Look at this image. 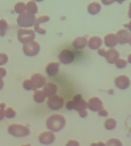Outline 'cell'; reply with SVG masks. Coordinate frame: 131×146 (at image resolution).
<instances>
[{
    "label": "cell",
    "mask_w": 131,
    "mask_h": 146,
    "mask_svg": "<svg viewBox=\"0 0 131 146\" xmlns=\"http://www.w3.org/2000/svg\"><path fill=\"white\" fill-rule=\"evenodd\" d=\"M42 91L44 92L46 97H51L54 95H57V91H58V87L56 83L54 82H46L44 86L42 87Z\"/></svg>",
    "instance_id": "obj_15"
},
{
    "label": "cell",
    "mask_w": 131,
    "mask_h": 146,
    "mask_svg": "<svg viewBox=\"0 0 131 146\" xmlns=\"http://www.w3.org/2000/svg\"><path fill=\"white\" fill-rule=\"evenodd\" d=\"M3 87H5V81H3V79H0V90H2Z\"/></svg>",
    "instance_id": "obj_42"
},
{
    "label": "cell",
    "mask_w": 131,
    "mask_h": 146,
    "mask_svg": "<svg viewBox=\"0 0 131 146\" xmlns=\"http://www.w3.org/2000/svg\"><path fill=\"white\" fill-rule=\"evenodd\" d=\"M82 110H87V100H84L83 98L81 100H79V102H74V111L80 112Z\"/></svg>",
    "instance_id": "obj_24"
},
{
    "label": "cell",
    "mask_w": 131,
    "mask_h": 146,
    "mask_svg": "<svg viewBox=\"0 0 131 146\" xmlns=\"http://www.w3.org/2000/svg\"><path fill=\"white\" fill-rule=\"evenodd\" d=\"M77 113H79V116L82 117V119H84V117L88 116V110H82V111H80Z\"/></svg>",
    "instance_id": "obj_37"
},
{
    "label": "cell",
    "mask_w": 131,
    "mask_h": 146,
    "mask_svg": "<svg viewBox=\"0 0 131 146\" xmlns=\"http://www.w3.org/2000/svg\"><path fill=\"white\" fill-rule=\"evenodd\" d=\"M22 50H23V54H24L25 56H27V57H34V56H36V55L40 52L41 46H40L39 42H36V41L34 40V41H31V42H28V43L23 44Z\"/></svg>",
    "instance_id": "obj_5"
},
{
    "label": "cell",
    "mask_w": 131,
    "mask_h": 146,
    "mask_svg": "<svg viewBox=\"0 0 131 146\" xmlns=\"http://www.w3.org/2000/svg\"><path fill=\"white\" fill-rule=\"evenodd\" d=\"M7 131L10 136L15 137V138H23V137H26L30 135V128L26 127V125H23V124H19V123H13V124H9L8 128H7Z\"/></svg>",
    "instance_id": "obj_2"
},
{
    "label": "cell",
    "mask_w": 131,
    "mask_h": 146,
    "mask_svg": "<svg viewBox=\"0 0 131 146\" xmlns=\"http://www.w3.org/2000/svg\"><path fill=\"white\" fill-rule=\"evenodd\" d=\"M3 114L6 119H14L16 116V111L13 107H6L3 110Z\"/></svg>",
    "instance_id": "obj_26"
},
{
    "label": "cell",
    "mask_w": 131,
    "mask_h": 146,
    "mask_svg": "<svg viewBox=\"0 0 131 146\" xmlns=\"http://www.w3.org/2000/svg\"><path fill=\"white\" fill-rule=\"evenodd\" d=\"M35 32L33 29H19L17 31V39L22 44L28 43L31 41L35 40Z\"/></svg>",
    "instance_id": "obj_4"
},
{
    "label": "cell",
    "mask_w": 131,
    "mask_h": 146,
    "mask_svg": "<svg viewBox=\"0 0 131 146\" xmlns=\"http://www.w3.org/2000/svg\"><path fill=\"white\" fill-rule=\"evenodd\" d=\"M33 1H35V2H36V3H38V2H42V1H43V0H33Z\"/></svg>",
    "instance_id": "obj_47"
},
{
    "label": "cell",
    "mask_w": 131,
    "mask_h": 146,
    "mask_svg": "<svg viewBox=\"0 0 131 146\" xmlns=\"http://www.w3.org/2000/svg\"><path fill=\"white\" fill-rule=\"evenodd\" d=\"M87 10H88V13L90 15H97L101 10V3H99L98 1H92V2H90L88 5Z\"/></svg>",
    "instance_id": "obj_19"
},
{
    "label": "cell",
    "mask_w": 131,
    "mask_h": 146,
    "mask_svg": "<svg viewBox=\"0 0 131 146\" xmlns=\"http://www.w3.org/2000/svg\"><path fill=\"white\" fill-rule=\"evenodd\" d=\"M25 6H26V11H27V13H30V14L35 15V14L38 13V10H39L38 3H36L35 1H33V0H30L28 2H26V3H25Z\"/></svg>",
    "instance_id": "obj_22"
},
{
    "label": "cell",
    "mask_w": 131,
    "mask_h": 146,
    "mask_svg": "<svg viewBox=\"0 0 131 146\" xmlns=\"http://www.w3.org/2000/svg\"><path fill=\"white\" fill-rule=\"evenodd\" d=\"M105 59L108 64H114L116 62V59L120 58V52L117 49L115 48H109L106 50V54H105Z\"/></svg>",
    "instance_id": "obj_14"
},
{
    "label": "cell",
    "mask_w": 131,
    "mask_h": 146,
    "mask_svg": "<svg viewBox=\"0 0 131 146\" xmlns=\"http://www.w3.org/2000/svg\"><path fill=\"white\" fill-rule=\"evenodd\" d=\"M9 60V57L6 52H0V66H3L8 63Z\"/></svg>",
    "instance_id": "obj_31"
},
{
    "label": "cell",
    "mask_w": 131,
    "mask_h": 146,
    "mask_svg": "<svg viewBox=\"0 0 131 146\" xmlns=\"http://www.w3.org/2000/svg\"><path fill=\"white\" fill-rule=\"evenodd\" d=\"M82 98H83V97H82V95H81V94H77V95H75L72 99H73V102H79V100H81Z\"/></svg>",
    "instance_id": "obj_40"
},
{
    "label": "cell",
    "mask_w": 131,
    "mask_h": 146,
    "mask_svg": "<svg viewBox=\"0 0 131 146\" xmlns=\"http://www.w3.org/2000/svg\"><path fill=\"white\" fill-rule=\"evenodd\" d=\"M5 119V114H3V110L0 108V121H2Z\"/></svg>",
    "instance_id": "obj_41"
},
{
    "label": "cell",
    "mask_w": 131,
    "mask_h": 146,
    "mask_svg": "<svg viewBox=\"0 0 131 146\" xmlns=\"http://www.w3.org/2000/svg\"><path fill=\"white\" fill-rule=\"evenodd\" d=\"M64 106H65V107H66V110H68V111H74V102H73L72 99H71V100L65 102Z\"/></svg>",
    "instance_id": "obj_33"
},
{
    "label": "cell",
    "mask_w": 131,
    "mask_h": 146,
    "mask_svg": "<svg viewBox=\"0 0 131 146\" xmlns=\"http://www.w3.org/2000/svg\"><path fill=\"white\" fill-rule=\"evenodd\" d=\"M90 146H97V143H91Z\"/></svg>",
    "instance_id": "obj_46"
},
{
    "label": "cell",
    "mask_w": 131,
    "mask_h": 146,
    "mask_svg": "<svg viewBox=\"0 0 131 146\" xmlns=\"http://www.w3.org/2000/svg\"><path fill=\"white\" fill-rule=\"evenodd\" d=\"M59 67H60L59 62H50V63H48L47 66H46V73H47V75L50 76V78L56 76L59 73Z\"/></svg>",
    "instance_id": "obj_13"
},
{
    "label": "cell",
    "mask_w": 131,
    "mask_h": 146,
    "mask_svg": "<svg viewBox=\"0 0 131 146\" xmlns=\"http://www.w3.org/2000/svg\"><path fill=\"white\" fill-rule=\"evenodd\" d=\"M114 84L120 90H126L130 87V78L128 75H117L114 79Z\"/></svg>",
    "instance_id": "obj_9"
},
{
    "label": "cell",
    "mask_w": 131,
    "mask_h": 146,
    "mask_svg": "<svg viewBox=\"0 0 131 146\" xmlns=\"http://www.w3.org/2000/svg\"><path fill=\"white\" fill-rule=\"evenodd\" d=\"M97 114H98L99 116H101V117H107V116H108V111H107L105 107H101V108L97 112Z\"/></svg>",
    "instance_id": "obj_34"
},
{
    "label": "cell",
    "mask_w": 131,
    "mask_h": 146,
    "mask_svg": "<svg viewBox=\"0 0 131 146\" xmlns=\"http://www.w3.org/2000/svg\"><path fill=\"white\" fill-rule=\"evenodd\" d=\"M22 146H31L30 144H25V145H22Z\"/></svg>",
    "instance_id": "obj_48"
},
{
    "label": "cell",
    "mask_w": 131,
    "mask_h": 146,
    "mask_svg": "<svg viewBox=\"0 0 131 146\" xmlns=\"http://www.w3.org/2000/svg\"><path fill=\"white\" fill-rule=\"evenodd\" d=\"M0 108L1 110H5L6 108V104L5 103H0Z\"/></svg>",
    "instance_id": "obj_43"
},
{
    "label": "cell",
    "mask_w": 131,
    "mask_h": 146,
    "mask_svg": "<svg viewBox=\"0 0 131 146\" xmlns=\"http://www.w3.org/2000/svg\"><path fill=\"white\" fill-rule=\"evenodd\" d=\"M87 43H88V39L87 36H77L73 40L72 42V46L74 49H77V50H83L85 47H87Z\"/></svg>",
    "instance_id": "obj_18"
},
{
    "label": "cell",
    "mask_w": 131,
    "mask_h": 146,
    "mask_svg": "<svg viewBox=\"0 0 131 146\" xmlns=\"http://www.w3.org/2000/svg\"><path fill=\"white\" fill-rule=\"evenodd\" d=\"M47 99L44 92L42 91V89H35L34 92H33V100L36 103V104H42L44 103Z\"/></svg>",
    "instance_id": "obj_20"
},
{
    "label": "cell",
    "mask_w": 131,
    "mask_h": 146,
    "mask_svg": "<svg viewBox=\"0 0 131 146\" xmlns=\"http://www.w3.org/2000/svg\"><path fill=\"white\" fill-rule=\"evenodd\" d=\"M22 86H23V89L26 90V91H34L35 90L34 87H33V83H32V81L30 79L24 80L23 83H22Z\"/></svg>",
    "instance_id": "obj_27"
},
{
    "label": "cell",
    "mask_w": 131,
    "mask_h": 146,
    "mask_svg": "<svg viewBox=\"0 0 131 146\" xmlns=\"http://www.w3.org/2000/svg\"><path fill=\"white\" fill-rule=\"evenodd\" d=\"M49 21H50V17H49L48 15H42V16H40V17H36L35 24H36V25H41V24L47 23V22H49Z\"/></svg>",
    "instance_id": "obj_30"
},
{
    "label": "cell",
    "mask_w": 131,
    "mask_h": 146,
    "mask_svg": "<svg viewBox=\"0 0 131 146\" xmlns=\"http://www.w3.org/2000/svg\"><path fill=\"white\" fill-rule=\"evenodd\" d=\"M7 30H8V22L6 19L1 18L0 19V35L3 36L7 32Z\"/></svg>",
    "instance_id": "obj_29"
},
{
    "label": "cell",
    "mask_w": 131,
    "mask_h": 146,
    "mask_svg": "<svg viewBox=\"0 0 131 146\" xmlns=\"http://www.w3.org/2000/svg\"><path fill=\"white\" fill-rule=\"evenodd\" d=\"M101 5H105V6H109V5H113L115 1L114 0H100Z\"/></svg>",
    "instance_id": "obj_39"
},
{
    "label": "cell",
    "mask_w": 131,
    "mask_h": 146,
    "mask_svg": "<svg viewBox=\"0 0 131 146\" xmlns=\"http://www.w3.org/2000/svg\"><path fill=\"white\" fill-rule=\"evenodd\" d=\"M14 11H15L16 14H18V15L25 13V11H26L25 2H23V1H18V2H16L15 6H14Z\"/></svg>",
    "instance_id": "obj_23"
},
{
    "label": "cell",
    "mask_w": 131,
    "mask_h": 146,
    "mask_svg": "<svg viewBox=\"0 0 131 146\" xmlns=\"http://www.w3.org/2000/svg\"><path fill=\"white\" fill-rule=\"evenodd\" d=\"M30 80L32 81L34 89H42V87H43L44 83L47 82L46 78H44L42 74H40V73H34V74H32L31 78H30Z\"/></svg>",
    "instance_id": "obj_12"
},
{
    "label": "cell",
    "mask_w": 131,
    "mask_h": 146,
    "mask_svg": "<svg viewBox=\"0 0 131 146\" xmlns=\"http://www.w3.org/2000/svg\"><path fill=\"white\" fill-rule=\"evenodd\" d=\"M46 104L47 106L52 110V111H58V110H62L64 107V104H65V99L62 97V96H58V95H54L51 97H48L46 99Z\"/></svg>",
    "instance_id": "obj_6"
},
{
    "label": "cell",
    "mask_w": 131,
    "mask_h": 146,
    "mask_svg": "<svg viewBox=\"0 0 131 146\" xmlns=\"http://www.w3.org/2000/svg\"><path fill=\"white\" fill-rule=\"evenodd\" d=\"M74 59H75L74 52L69 49H63L58 54V60L60 64L68 65V64H72L74 62Z\"/></svg>",
    "instance_id": "obj_7"
},
{
    "label": "cell",
    "mask_w": 131,
    "mask_h": 146,
    "mask_svg": "<svg viewBox=\"0 0 131 146\" xmlns=\"http://www.w3.org/2000/svg\"><path fill=\"white\" fill-rule=\"evenodd\" d=\"M97 52H98V55L100 57H104L105 54H106V49L105 48H99V49H97Z\"/></svg>",
    "instance_id": "obj_38"
},
{
    "label": "cell",
    "mask_w": 131,
    "mask_h": 146,
    "mask_svg": "<svg viewBox=\"0 0 131 146\" xmlns=\"http://www.w3.org/2000/svg\"><path fill=\"white\" fill-rule=\"evenodd\" d=\"M97 146H105L104 141H97Z\"/></svg>",
    "instance_id": "obj_44"
},
{
    "label": "cell",
    "mask_w": 131,
    "mask_h": 146,
    "mask_svg": "<svg viewBox=\"0 0 131 146\" xmlns=\"http://www.w3.org/2000/svg\"><path fill=\"white\" fill-rule=\"evenodd\" d=\"M101 107H104V105H103V100L99 97H96V96L91 97L87 102V110H90L92 112H98Z\"/></svg>",
    "instance_id": "obj_11"
},
{
    "label": "cell",
    "mask_w": 131,
    "mask_h": 146,
    "mask_svg": "<svg viewBox=\"0 0 131 146\" xmlns=\"http://www.w3.org/2000/svg\"><path fill=\"white\" fill-rule=\"evenodd\" d=\"M116 39H117V44H128L131 40V35H130V31L125 30V29H121L118 30L116 33Z\"/></svg>",
    "instance_id": "obj_10"
},
{
    "label": "cell",
    "mask_w": 131,
    "mask_h": 146,
    "mask_svg": "<svg viewBox=\"0 0 131 146\" xmlns=\"http://www.w3.org/2000/svg\"><path fill=\"white\" fill-rule=\"evenodd\" d=\"M7 75V70L3 66H0V79H3Z\"/></svg>",
    "instance_id": "obj_36"
},
{
    "label": "cell",
    "mask_w": 131,
    "mask_h": 146,
    "mask_svg": "<svg viewBox=\"0 0 131 146\" xmlns=\"http://www.w3.org/2000/svg\"><path fill=\"white\" fill-rule=\"evenodd\" d=\"M114 1H115V2H117V3H123L125 0H114Z\"/></svg>",
    "instance_id": "obj_45"
},
{
    "label": "cell",
    "mask_w": 131,
    "mask_h": 146,
    "mask_svg": "<svg viewBox=\"0 0 131 146\" xmlns=\"http://www.w3.org/2000/svg\"><path fill=\"white\" fill-rule=\"evenodd\" d=\"M103 43L108 49L109 48H115L117 46V39H116L115 33H107L103 39Z\"/></svg>",
    "instance_id": "obj_16"
},
{
    "label": "cell",
    "mask_w": 131,
    "mask_h": 146,
    "mask_svg": "<svg viewBox=\"0 0 131 146\" xmlns=\"http://www.w3.org/2000/svg\"><path fill=\"white\" fill-rule=\"evenodd\" d=\"M105 146H123V143L117 138H109L105 143Z\"/></svg>",
    "instance_id": "obj_28"
},
{
    "label": "cell",
    "mask_w": 131,
    "mask_h": 146,
    "mask_svg": "<svg viewBox=\"0 0 131 146\" xmlns=\"http://www.w3.org/2000/svg\"><path fill=\"white\" fill-rule=\"evenodd\" d=\"M117 127V122L114 117H107L104 122V128L108 131H112V130H115Z\"/></svg>",
    "instance_id": "obj_21"
},
{
    "label": "cell",
    "mask_w": 131,
    "mask_h": 146,
    "mask_svg": "<svg viewBox=\"0 0 131 146\" xmlns=\"http://www.w3.org/2000/svg\"><path fill=\"white\" fill-rule=\"evenodd\" d=\"M65 146H80V143L77 140H75V139H69V140L66 141Z\"/></svg>",
    "instance_id": "obj_35"
},
{
    "label": "cell",
    "mask_w": 131,
    "mask_h": 146,
    "mask_svg": "<svg viewBox=\"0 0 131 146\" xmlns=\"http://www.w3.org/2000/svg\"><path fill=\"white\" fill-rule=\"evenodd\" d=\"M35 19H36L35 15L25 11V13L18 15L16 22H17V25L19 26V29H32L35 24Z\"/></svg>",
    "instance_id": "obj_3"
},
{
    "label": "cell",
    "mask_w": 131,
    "mask_h": 146,
    "mask_svg": "<svg viewBox=\"0 0 131 146\" xmlns=\"http://www.w3.org/2000/svg\"><path fill=\"white\" fill-rule=\"evenodd\" d=\"M103 46V39L98 35H93L91 38L88 39V43H87V47H89L91 50H97L99 48H101Z\"/></svg>",
    "instance_id": "obj_17"
},
{
    "label": "cell",
    "mask_w": 131,
    "mask_h": 146,
    "mask_svg": "<svg viewBox=\"0 0 131 146\" xmlns=\"http://www.w3.org/2000/svg\"><path fill=\"white\" fill-rule=\"evenodd\" d=\"M33 31L35 32V34L39 33V34H42V35L47 33V30H46V29H43V27H41V25H36V24H34Z\"/></svg>",
    "instance_id": "obj_32"
},
{
    "label": "cell",
    "mask_w": 131,
    "mask_h": 146,
    "mask_svg": "<svg viewBox=\"0 0 131 146\" xmlns=\"http://www.w3.org/2000/svg\"><path fill=\"white\" fill-rule=\"evenodd\" d=\"M38 140H39V143H40L41 145H46V146H47V145H51V144L56 140V136H55L54 132L47 130V131L41 132V133L38 136Z\"/></svg>",
    "instance_id": "obj_8"
},
{
    "label": "cell",
    "mask_w": 131,
    "mask_h": 146,
    "mask_svg": "<svg viewBox=\"0 0 131 146\" xmlns=\"http://www.w3.org/2000/svg\"><path fill=\"white\" fill-rule=\"evenodd\" d=\"M65 124H66V119L62 114H51L46 120L47 129L54 133L62 131L65 128Z\"/></svg>",
    "instance_id": "obj_1"
},
{
    "label": "cell",
    "mask_w": 131,
    "mask_h": 146,
    "mask_svg": "<svg viewBox=\"0 0 131 146\" xmlns=\"http://www.w3.org/2000/svg\"><path fill=\"white\" fill-rule=\"evenodd\" d=\"M128 64H129V62L126 60V59H124V58H118V59H116V62L114 63V65H115V67L116 68H118V70H123V68H125L126 66H128Z\"/></svg>",
    "instance_id": "obj_25"
}]
</instances>
